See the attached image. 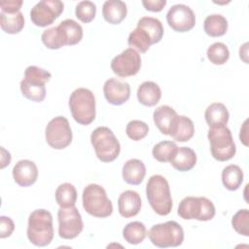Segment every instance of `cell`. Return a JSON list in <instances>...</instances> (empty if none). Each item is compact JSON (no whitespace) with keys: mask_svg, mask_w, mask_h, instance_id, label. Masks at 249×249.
<instances>
[{"mask_svg":"<svg viewBox=\"0 0 249 249\" xmlns=\"http://www.w3.org/2000/svg\"><path fill=\"white\" fill-rule=\"evenodd\" d=\"M53 216L46 209H36L29 215L27 225V238L35 246L49 245L53 238Z\"/></svg>","mask_w":249,"mask_h":249,"instance_id":"6da1fadb","label":"cell"},{"mask_svg":"<svg viewBox=\"0 0 249 249\" xmlns=\"http://www.w3.org/2000/svg\"><path fill=\"white\" fill-rule=\"evenodd\" d=\"M146 196L153 210L160 215H168L172 210V197L167 180L156 174L149 178L146 185Z\"/></svg>","mask_w":249,"mask_h":249,"instance_id":"7a4b0ae2","label":"cell"},{"mask_svg":"<svg viewBox=\"0 0 249 249\" xmlns=\"http://www.w3.org/2000/svg\"><path fill=\"white\" fill-rule=\"evenodd\" d=\"M52 74L35 65L26 67L24 78L20 82L22 95L34 102H42L46 97V83L50 81Z\"/></svg>","mask_w":249,"mask_h":249,"instance_id":"3957f363","label":"cell"},{"mask_svg":"<svg viewBox=\"0 0 249 249\" xmlns=\"http://www.w3.org/2000/svg\"><path fill=\"white\" fill-rule=\"evenodd\" d=\"M69 108L73 119L80 124L88 125L95 119V97L86 88L76 89L69 97Z\"/></svg>","mask_w":249,"mask_h":249,"instance_id":"277c9868","label":"cell"},{"mask_svg":"<svg viewBox=\"0 0 249 249\" xmlns=\"http://www.w3.org/2000/svg\"><path fill=\"white\" fill-rule=\"evenodd\" d=\"M90 142L97 159L103 162H111L120 155V142L107 126L96 127L90 134Z\"/></svg>","mask_w":249,"mask_h":249,"instance_id":"5b68a950","label":"cell"},{"mask_svg":"<svg viewBox=\"0 0 249 249\" xmlns=\"http://www.w3.org/2000/svg\"><path fill=\"white\" fill-rule=\"evenodd\" d=\"M82 201L86 212L93 217L106 218L113 213L112 201L104 188L98 184H89L84 189Z\"/></svg>","mask_w":249,"mask_h":249,"instance_id":"8992f818","label":"cell"},{"mask_svg":"<svg viewBox=\"0 0 249 249\" xmlns=\"http://www.w3.org/2000/svg\"><path fill=\"white\" fill-rule=\"evenodd\" d=\"M207 137L210 143L212 157L219 161H227L232 159L236 147L231 130L227 125L209 128Z\"/></svg>","mask_w":249,"mask_h":249,"instance_id":"52a82bcc","label":"cell"},{"mask_svg":"<svg viewBox=\"0 0 249 249\" xmlns=\"http://www.w3.org/2000/svg\"><path fill=\"white\" fill-rule=\"evenodd\" d=\"M148 236L150 241L157 247H177L184 241V231L177 222L167 221L154 225L150 229Z\"/></svg>","mask_w":249,"mask_h":249,"instance_id":"ba28073f","label":"cell"},{"mask_svg":"<svg viewBox=\"0 0 249 249\" xmlns=\"http://www.w3.org/2000/svg\"><path fill=\"white\" fill-rule=\"evenodd\" d=\"M213 202L205 196H186L179 203L177 213L184 220L209 221L215 216Z\"/></svg>","mask_w":249,"mask_h":249,"instance_id":"9c48e42d","label":"cell"},{"mask_svg":"<svg viewBox=\"0 0 249 249\" xmlns=\"http://www.w3.org/2000/svg\"><path fill=\"white\" fill-rule=\"evenodd\" d=\"M45 137L49 146L55 150L69 146L72 142V130L68 120L62 116L52 119L46 126Z\"/></svg>","mask_w":249,"mask_h":249,"instance_id":"30bf717a","label":"cell"},{"mask_svg":"<svg viewBox=\"0 0 249 249\" xmlns=\"http://www.w3.org/2000/svg\"><path fill=\"white\" fill-rule=\"evenodd\" d=\"M58 235L63 239L77 237L84 229L82 216L75 206L62 208L57 211Z\"/></svg>","mask_w":249,"mask_h":249,"instance_id":"8fae6325","label":"cell"},{"mask_svg":"<svg viewBox=\"0 0 249 249\" xmlns=\"http://www.w3.org/2000/svg\"><path fill=\"white\" fill-rule=\"evenodd\" d=\"M64 4L59 0H42L30 11L31 21L39 27L51 25L63 12Z\"/></svg>","mask_w":249,"mask_h":249,"instance_id":"7c38bea8","label":"cell"},{"mask_svg":"<svg viewBox=\"0 0 249 249\" xmlns=\"http://www.w3.org/2000/svg\"><path fill=\"white\" fill-rule=\"evenodd\" d=\"M112 71L119 77L126 78L136 75L141 68V56L132 48H127L111 61Z\"/></svg>","mask_w":249,"mask_h":249,"instance_id":"4fadbf2b","label":"cell"},{"mask_svg":"<svg viewBox=\"0 0 249 249\" xmlns=\"http://www.w3.org/2000/svg\"><path fill=\"white\" fill-rule=\"evenodd\" d=\"M168 25L177 32H187L194 28L196 16L194 11L185 4L173 5L166 14Z\"/></svg>","mask_w":249,"mask_h":249,"instance_id":"5bb4252c","label":"cell"},{"mask_svg":"<svg viewBox=\"0 0 249 249\" xmlns=\"http://www.w3.org/2000/svg\"><path fill=\"white\" fill-rule=\"evenodd\" d=\"M103 92L106 100L113 105H122L125 103L130 96V86L126 82H121L115 78L105 81Z\"/></svg>","mask_w":249,"mask_h":249,"instance_id":"9a60e30c","label":"cell"},{"mask_svg":"<svg viewBox=\"0 0 249 249\" xmlns=\"http://www.w3.org/2000/svg\"><path fill=\"white\" fill-rule=\"evenodd\" d=\"M56 28V33L61 46H73L81 42L83 38V28L74 19L62 20Z\"/></svg>","mask_w":249,"mask_h":249,"instance_id":"2e32d148","label":"cell"},{"mask_svg":"<svg viewBox=\"0 0 249 249\" xmlns=\"http://www.w3.org/2000/svg\"><path fill=\"white\" fill-rule=\"evenodd\" d=\"M13 178L20 187L33 185L38 178V168L35 162L29 160H18L13 168Z\"/></svg>","mask_w":249,"mask_h":249,"instance_id":"e0dca14e","label":"cell"},{"mask_svg":"<svg viewBox=\"0 0 249 249\" xmlns=\"http://www.w3.org/2000/svg\"><path fill=\"white\" fill-rule=\"evenodd\" d=\"M141 197L135 191H124L118 198V210L120 215L124 218L136 216L141 209Z\"/></svg>","mask_w":249,"mask_h":249,"instance_id":"ac0fdd59","label":"cell"},{"mask_svg":"<svg viewBox=\"0 0 249 249\" xmlns=\"http://www.w3.org/2000/svg\"><path fill=\"white\" fill-rule=\"evenodd\" d=\"M195 133V125L193 121L186 116H177L170 127L169 135L176 141H189Z\"/></svg>","mask_w":249,"mask_h":249,"instance_id":"d6986e66","label":"cell"},{"mask_svg":"<svg viewBox=\"0 0 249 249\" xmlns=\"http://www.w3.org/2000/svg\"><path fill=\"white\" fill-rule=\"evenodd\" d=\"M123 179L130 185H139L146 175V166L138 159H131L124 162L122 170Z\"/></svg>","mask_w":249,"mask_h":249,"instance_id":"ffe728a7","label":"cell"},{"mask_svg":"<svg viewBox=\"0 0 249 249\" xmlns=\"http://www.w3.org/2000/svg\"><path fill=\"white\" fill-rule=\"evenodd\" d=\"M126 5L121 0H107L102 6V16L111 24L121 23L126 17Z\"/></svg>","mask_w":249,"mask_h":249,"instance_id":"44dd1931","label":"cell"},{"mask_svg":"<svg viewBox=\"0 0 249 249\" xmlns=\"http://www.w3.org/2000/svg\"><path fill=\"white\" fill-rule=\"evenodd\" d=\"M204 118L209 128L219 127L228 124L230 113L223 103L214 102L206 108Z\"/></svg>","mask_w":249,"mask_h":249,"instance_id":"7402d4cb","label":"cell"},{"mask_svg":"<svg viewBox=\"0 0 249 249\" xmlns=\"http://www.w3.org/2000/svg\"><path fill=\"white\" fill-rule=\"evenodd\" d=\"M169 162L178 171H189L196 163V155L190 147H178Z\"/></svg>","mask_w":249,"mask_h":249,"instance_id":"603a6c76","label":"cell"},{"mask_svg":"<svg viewBox=\"0 0 249 249\" xmlns=\"http://www.w3.org/2000/svg\"><path fill=\"white\" fill-rule=\"evenodd\" d=\"M161 97V90L158 84L152 81L143 82L137 89L138 101L148 107L155 106Z\"/></svg>","mask_w":249,"mask_h":249,"instance_id":"cb8c5ba5","label":"cell"},{"mask_svg":"<svg viewBox=\"0 0 249 249\" xmlns=\"http://www.w3.org/2000/svg\"><path fill=\"white\" fill-rule=\"evenodd\" d=\"M177 116L178 115L176 111L168 105H161L158 107L153 113L155 124L164 135H169L171 124Z\"/></svg>","mask_w":249,"mask_h":249,"instance_id":"d4e9b609","label":"cell"},{"mask_svg":"<svg viewBox=\"0 0 249 249\" xmlns=\"http://www.w3.org/2000/svg\"><path fill=\"white\" fill-rule=\"evenodd\" d=\"M203 28L207 35L220 37L225 35L228 30V20L220 14H211L205 18Z\"/></svg>","mask_w":249,"mask_h":249,"instance_id":"484cf974","label":"cell"},{"mask_svg":"<svg viewBox=\"0 0 249 249\" xmlns=\"http://www.w3.org/2000/svg\"><path fill=\"white\" fill-rule=\"evenodd\" d=\"M0 25L3 31L8 34L19 33L24 26V17L19 11L14 14L0 13Z\"/></svg>","mask_w":249,"mask_h":249,"instance_id":"4316f807","label":"cell"},{"mask_svg":"<svg viewBox=\"0 0 249 249\" xmlns=\"http://www.w3.org/2000/svg\"><path fill=\"white\" fill-rule=\"evenodd\" d=\"M222 182L229 191H236L243 182V171L236 164H230L222 171Z\"/></svg>","mask_w":249,"mask_h":249,"instance_id":"83f0119b","label":"cell"},{"mask_svg":"<svg viewBox=\"0 0 249 249\" xmlns=\"http://www.w3.org/2000/svg\"><path fill=\"white\" fill-rule=\"evenodd\" d=\"M148 231L145 225L139 221H134L126 224L123 230V237L132 245L141 243L147 236Z\"/></svg>","mask_w":249,"mask_h":249,"instance_id":"f1b7e54d","label":"cell"},{"mask_svg":"<svg viewBox=\"0 0 249 249\" xmlns=\"http://www.w3.org/2000/svg\"><path fill=\"white\" fill-rule=\"evenodd\" d=\"M54 196L56 203L60 207H72L75 206L77 201V191L74 185L70 183H63L56 188Z\"/></svg>","mask_w":249,"mask_h":249,"instance_id":"f546056e","label":"cell"},{"mask_svg":"<svg viewBox=\"0 0 249 249\" xmlns=\"http://www.w3.org/2000/svg\"><path fill=\"white\" fill-rule=\"evenodd\" d=\"M137 26L143 28L151 37L153 44L159 43L163 36V26L160 19L152 17H142L138 22Z\"/></svg>","mask_w":249,"mask_h":249,"instance_id":"4dcf8cb0","label":"cell"},{"mask_svg":"<svg viewBox=\"0 0 249 249\" xmlns=\"http://www.w3.org/2000/svg\"><path fill=\"white\" fill-rule=\"evenodd\" d=\"M127 44L130 48H134L140 53H146L151 45H153V41L143 28L136 26V28L129 33Z\"/></svg>","mask_w":249,"mask_h":249,"instance_id":"1f68e13d","label":"cell"},{"mask_svg":"<svg viewBox=\"0 0 249 249\" xmlns=\"http://www.w3.org/2000/svg\"><path fill=\"white\" fill-rule=\"evenodd\" d=\"M207 58L215 65L225 64L230 57L229 48L222 42H216L208 47L206 52Z\"/></svg>","mask_w":249,"mask_h":249,"instance_id":"d6a6232c","label":"cell"},{"mask_svg":"<svg viewBox=\"0 0 249 249\" xmlns=\"http://www.w3.org/2000/svg\"><path fill=\"white\" fill-rule=\"evenodd\" d=\"M178 146L173 141H161L156 144L152 150L154 159L160 162H169Z\"/></svg>","mask_w":249,"mask_h":249,"instance_id":"836d02e7","label":"cell"},{"mask_svg":"<svg viewBox=\"0 0 249 249\" xmlns=\"http://www.w3.org/2000/svg\"><path fill=\"white\" fill-rule=\"evenodd\" d=\"M96 14V6L91 1H81L77 4L75 15L79 20L84 23L90 22Z\"/></svg>","mask_w":249,"mask_h":249,"instance_id":"e575fe53","label":"cell"},{"mask_svg":"<svg viewBox=\"0 0 249 249\" xmlns=\"http://www.w3.org/2000/svg\"><path fill=\"white\" fill-rule=\"evenodd\" d=\"M149 132V126L146 123L139 120L130 121L125 127V133L133 141H139L146 137Z\"/></svg>","mask_w":249,"mask_h":249,"instance_id":"d590c367","label":"cell"},{"mask_svg":"<svg viewBox=\"0 0 249 249\" xmlns=\"http://www.w3.org/2000/svg\"><path fill=\"white\" fill-rule=\"evenodd\" d=\"M233 230L244 236L249 235V211L248 209L238 210L231 219Z\"/></svg>","mask_w":249,"mask_h":249,"instance_id":"8d00e7d4","label":"cell"},{"mask_svg":"<svg viewBox=\"0 0 249 249\" xmlns=\"http://www.w3.org/2000/svg\"><path fill=\"white\" fill-rule=\"evenodd\" d=\"M41 39H42V42L43 44L48 48V49H51V50H57V49H60L62 48L59 41H58V38H57V35H56V30H55V26L54 27H51L47 30H45L42 35H41Z\"/></svg>","mask_w":249,"mask_h":249,"instance_id":"74e56055","label":"cell"},{"mask_svg":"<svg viewBox=\"0 0 249 249\" xmlns=\"http://www.w3.org/2000/svg\"><path fill=\"white\" fill-rule=\"evenodd\" d=\"M15 230V223L10 217H0V237L5 238L10 236Z\"/></svg>","mask_w":249,"mask_h":249,"instance_id":"f35d334b","label":"cell"},{"mask_svg":"<svg viewBox=\"0 0 249 249\" xmlns=\"http://www.w3.org/2000/svg\"><path fill=\"white\" fill-rule=\"evenodd\" d=\"M23 1L21 0H5L0 2L1 12L7 14H14L19 12Z\"/></svg>","mask_w":249,"mask_h":249,"instance_id":"ab89813d","label":"cell"},{"mask_svg":"<svg viewBox=\"0 0 249 249\" xmlns=\"http://www.w3.org/2000/svg\"><path fill=\"white\" fill-rule=\"evenodd\" d=\"M142 5L147 11L160 12L166 5L165 0H143Z\"/></svg>","mask_w":249,"mask_h":249,"instance_id":"60d3db41","label":"cell"},{"mask_svg":"<svg viewBox=\"0 0 249 249\" xmlns=\"http://www.w3.org/2000/svg\"><path fill=\"white\" fill-rule=\"evenodd\" d=\"M11 161V154L6 151L3 147H1V168L9 165Z\"/></svg>","mask_w":249,"mask_h":249,"instance_id":"b9f144b4","label":"cell"},{"mask_svg":"<svg viewBox=\"0 0 249 249\" xmlns=\"http://www.w3.org/2000/svg\"><path fill=\"white\" fill-rule=\"evenodd\" d=\"M247 123H248V120H245L244 123H243V125L242 127L240 128V134H239V138H240V141L245 145V146H248V137H247Z\"/></svg>","mask_w":249,"mask_h":249,"instance_id":"7bdbcfd3","label":"cell"},{"mask_svg":"<svg viewBox=\"0 0 249 249\" xmlns=\"http://www.w3.org/2000/svg\"><path fill=\"white\" fill-rule=\"evenodd\" d=\"M247 46H248V43H245L239 49V56L245 63H248V60H247V49L248 48H247Z\"/></svg>","mask_w":249,"mask_h":249,"instance_id":"ee69618b","label":"cell"}]
</instances>
